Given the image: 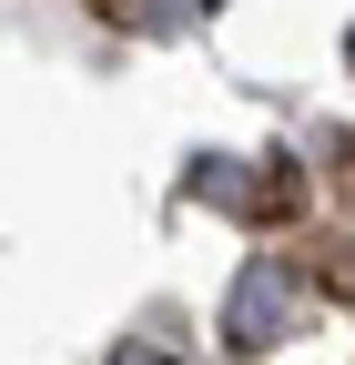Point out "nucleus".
Returning a JSON list of instances; mask_svg holds the SVG:
<instances>
[{"instance_id":"4","label":"nucleus","mask_w":355,"mask_h":365,"mask_svg":"<svg viewBox=\"0 0 355 365\" xmlns=\"http://www.w3.org/2000/svg\"><path fill=\"white\" fill-rule=\"evenodd\" d=\"M345 61H355V31H345Z\"/></svg>"},{"instance_id":"2","label":"nucleus","mask_w":355,"mask_h":365,"mask_svg":"<svg viewBox=\"0 0 355 365\" xmlns=\"http://www.w3.org/2000/svg\"><path fill=\"white\" fill-rule=\"evenodd\" d=\"M112 21H132V31H183V21H203L213 0H102Z\"/></svg>"},{"instance_id":"1","label":"nucleus","mask_w":355,"mask_h":365,"mask_svg":"<svg viewBox=\"0 0 355 365\" xmlns=\"http://www.w3.org/2000/svg\"><path fill=\"white\" fill-rule=\"evenodd\" d=\"M224 335H234L244 355H264L274 335H294V284H284V264H244V284H234V304H224Z\"/></svg>"},{"instance_id":"3","label":"nucleus","mask_w":355,"mask_h":365,"mask_svg":"<svg viewBox=\"0 0 355 365\" xmlns=\"http://www.w3.org/2000/svg\"><path fill=\"white\" fill-rule=\"evenodd\" d=\"M112 365H173V355H163V345H122Z\"/></svg>"}]
</instances>
